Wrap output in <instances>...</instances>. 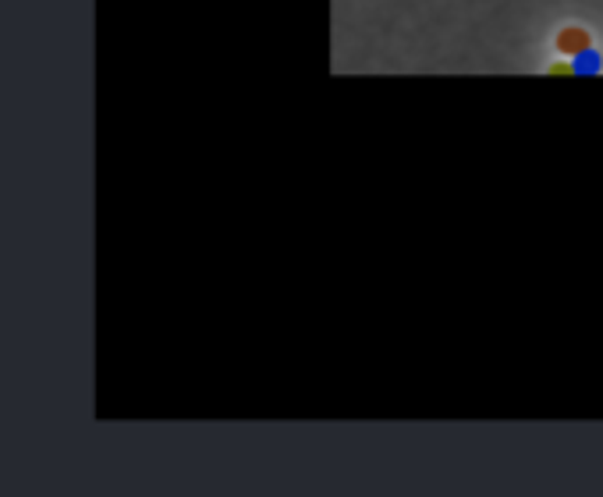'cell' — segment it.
Returning <instances> with one entry per match:
<instances>
[{"label": "cell", "mask_w": 603, "mask_h": 497, "mask_svg": "<svg viewBox=\"0 0 603 497\" xmlns=\"http://www.w3.org/2000/svg\"><path fill=\"white\" fill-rule=\"evenodd\" d=\"M557 47L565 50V54H571V57H578L582 50H589V32H582V29H565V32H560V39H557Z\"/></svg>", "instance_id": "cell-1"}, {"label": "cell", "mask_w": 603, "mask_h": 497, "mask_svg": "<svg viewBox=\"0 0 603 497\" xmlns=\"http://www.w3.org/2000/svg\"><path fill=\"white\" fill-rule=\"evenodd\" d=\"M571 60H575V68H578V71H596V68H600V57H596L593 50H582V54L571 57Z\"/></svg>", "instance_id": "cell-2"}]
</instances>
